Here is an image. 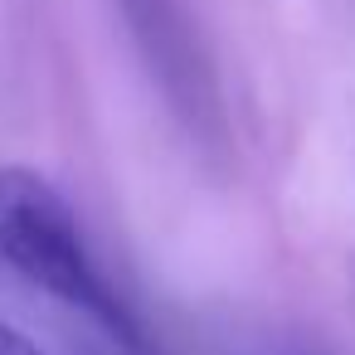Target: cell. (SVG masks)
<instances>
[{
  "mask_svg": "<svg viewBox=\"0 0 355 355\" xmlns=\"http://www.w3.org/2000/svg\"><path fill=\"white\" fill-rule=\"evenodd\" d=\"M0 355H44L25 331H15L10 321H0Z\"/></svg>",
  "mask_w": 355,
  "mask_h": 355,
  "instance_id": "cell-2",
  "label": "cell"
},
{
  "mask_svg": "<svg viewBox=\"0 0 355 355\" xmlns=\"http://www.w3.org/2000/svg\"><path fill=\"white\" fill-rule=\"evenodd\" d=\"M0 258L49 297L93 316L122 350L146 355V336L107 277L93 268L69 200L30 166H0Z\"/></svg>",
  "mask_w": 355,
  "mask_h": 355,
  "instance_id": "cell-1",
  "label": "cell"
}]
</instances>
